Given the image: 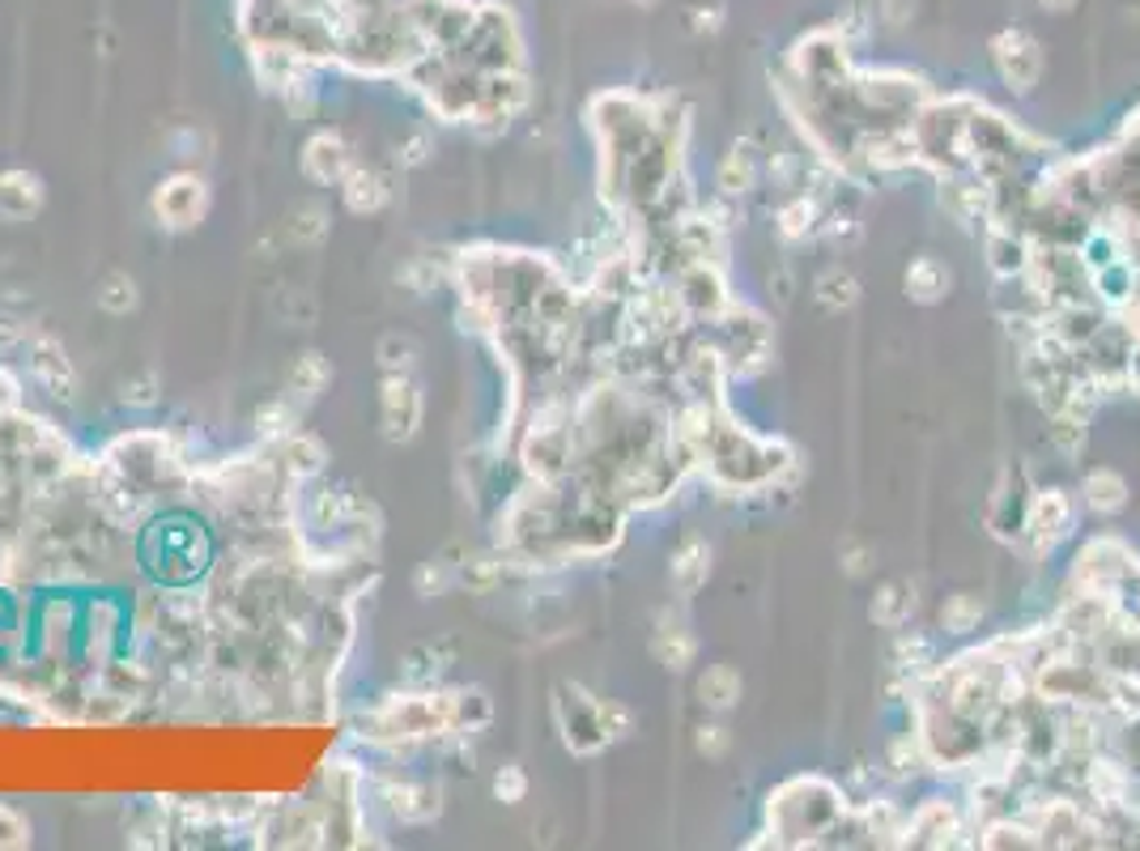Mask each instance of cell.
Wrapping results in <instances>:
<instances>
[{
    "mask_svg": "<svg viewBox=\"0 0 1140 851\" xmlns=\"http://www.w3.org/2000/svg\"><path fill=\"white\" fill-rule=\"evenodd\" d=\"M770 818H779V834H805L800 843H808L813 834H831L838 827L843 801L822 779H796L779 796H770Z\"/></svg>",
    "mask_w": 1140,
    "mask_h": 851,
    "instance_id": "obj_1",
    "label": "cell"
},
{
    "mask_svg": "<svg viewBox=\"0 0 1140 851\" xmlns=\"http://www.w3.org/2000/svg\"><path fill=\"white\" fill-rule=\"evenodd\" d=\"M711 324H719V354L733 375H758L761 366L770 363V328L749 307L728 303V311Z\"/></svg>",
    "mask_w": 1140,
    "mask_h": 851,
    "instance_id": "obj_2",
    "label": "cell"
},
{
    "mask_svg": "<svg viewBox=\"0 0 1140 851\" xmlns=\"http://www.w3.org/2000/svg\"><path fill=\"white\" fill-rule=\"evenodd\" d=\"M149 209H154L158 226H167V230H191V226H200L205 214H209V184H205L200 175H191V170H175V175H167V179L154 188Z\"/></svg>",
    "mask_w": 1140,
    "mask_h": 851,
    "instance_id": "obj_3",
    "label": "cell"
},
{
    "mask_svg": "<svg viewBox=\"0 0 1140 851\" xmlns=\"http://www.w3.org/2000/svg\"><path fill=\"white\" fill-rule=\"evenodd\" d=\"M992 60H996L1000 81H1004L1009 90H1018V95H1030V90L1039 86V77H1043V48L1034 43V34H1025L1018 26L996 34Z\"/></svg>",
    "mask_w": 1140,
    "mask_h": 851,
    "instance_id": "obj_4",
    "label": "cell"
},
{
    "mask_svg": "<svg viewBox=\"0 0 1140 851\" xmlns=\"http://www.w3.org/2000/svg\"><path fill=\"white\" fill-rule=\"evenodd\" d=\"M1025 541L1034 554H1046L1055 550L1064 536L1072 533V503L1064 489H1039L1025 507V524H1022Z\"/></svg>",
    "mask_w": 1140,
    "mask_h": 851,
    "instance_id": "obj_5",
    "label": "cell"
},
{
    "mask_svg": "<svg viewBox=\"0 0 1140 851\" xmlns=\"http://www.w3.org/2000/svg\"><path fill=\"white\" fill-rule=\"evenodd\" d=\"M422 409H426V400H422V392H417V384H413V375H409V370L383 379L380 414H383V435L392 438V443H409V438L417 435V426H422Z\"/></svg>",
    "mask_w": 1140,
    "mask_h": 851,
    "instance_id": "obj_6",
    "label": "cell"
},
{
    "mask_svg": "<svg viewBox=\"0 0 1140 851\" xmlns=\"http://www.w3.org/2000/svg\"><path fill=\"white\" fill-rule=\"evenodd\" d=\"M26 370H30V379L48 392V396H56V400H72V396H77V370H72L65 345L56 337H48V333L30 340V349H26Z\"/></svg>",
    "mask_w": 1140,
    "mask_h": 851,
    "instance_id": "obj_7",
    "label": "cell"
},
{
    "mask_svg": "<svg viewBox=\"0 0 1140 851\" xmlns=\"http://www.w3.org/2000/svg\"><path fill=\"white\" fill-rule=\"evenodd\" d=\"M677 298L686 307V316L694 319H719L728 311V290H724V277L715 265H686L681 277H677Z\"/></svg>",
    "mask_w": 1140,
    "mask_h": 851,
    "instance_id": "obj_8",
    "label": "cell"
},
{
    "mask_svg": "<svg viewBox=\"0 0 1140 851\" xmlns=\"http://www.w3.org/2000/svg\"><path fill=\"white\" fill-rule=\"evenodd\" d=\"M354 167V154L341 132H315L303 146V175L315 184H341Z\"/></svg>",
    "mask_w": 1140,
    "mask_h": 851,
    "instance_id": "obj_9",
    "label": "cell"
},
{
    "mask_svg": "<svg viewBox=\"0 0 1140 851\" xmlns=\"http://www.w3.org/2000/svg\"><path fill=\"white\" fill-rule=\"evenodd\" d=\"M39 209H43V179L26 167L0 170V218L30 221Z\"/></svg>",
    "mask_w": 1140,
    "mask_h": 851,
    "instance_id": "obj_10",
    "label": "cell"
},
{
    "mask_svg": "<svg viewBox=\"0 0 1140 851\" xmlns=\"http://www.w3.org/2000/svg\"><path fill=\"white\" fill-rule=\"evenodd\" d=\"M953 834H962V822L945 801H927L920 804V813L906 822V839L903 843H924V848H945V843H957Z\"/></svg>",
    "mask_w": 1140,
    "mask_h": 851,
    "instance_id": "obj_11",
    "label": "cell"
},
{
    "mask_svg": "<svg viewBox=\"0 0 1140 851\" xmlns=\"http://www.w3.org/2000/svg\"><path fill=\"white\" fill-rule=\"evenodd\" d=\"M341 196H345V209L350 214H357V218H366V214H380L383 205H387V196H392V188H387V179H383L380 170H371V167H350V175L341 179Z\"/></svg>",
    "mask_w": 1140,
    "mask_h": 851,
    "instance_id": "obj_12",
    "label": "cell"
},
{
    "mask_svg": "<svg viewBox=\"0 0 1140 851\" xmlns=\"http://www.w3.org/2000/svg\"><path fill=\"white\" fill-rule=\"evenodd\" d=\"M383 801H387V809L401 822H434L439 809H443L439 804V788H426V783H387Z\"/></svg>",
    "mask_w": 1140,
    "mask_h": 851,
    "instance_id": "obj_13",
    "label": "cell"
},
{
    "mask_svg": "<svg viewBox=\"0 0 1140 851\" xmlns=\"http://www.w3.org/2000/svg\"><path fill=\"white\" fill-rule=\"evenodd\" d=\"M707 571H711V550H707V541H698V536H689L686 545L672 554V566H668V580L672 587L681 592V596H694L698 587L707 584Z\"/></svg>",
    "mask_w": 1140,
    "mask_h": 851,
    "instance_id": "obj_14",
    "label": "cell"
},
{
    "mask_svg": "<svg viewBox=\"0 0 1140 851\" xmlns=\"http://www.w3.org/2000/svg\"><path fill=\"white\" fill-rule=\"evenodd\" d=\"M651 652H656V660L665 664V669H672V673H681V669H689V660H694V652H698V643H694V634H689V626L681 622V617H660V631H656V639H651Z\"/></svg>",
    "mask_w": 1140,
    "mask_h": 851,
    "instance_id": "obj_15",
    "label": "cell"
},
{
    "mask_svg": "<svg viewBox=\"0 0 1140 851\" xmlns=\"http://www.w3.org/2000/svg\"><path fill=\"white\" fill-rule=\"evenodd\" d=\"M719 188L724 196H745L758 188V154L749 141H737L728 149V158L719 162Z\"/></svg>",
    "mask_w": 1140,
    "mask_h": 851,
    "instance_id": "obj_16",
    "label": "cell"
},
{
    "mask_svg": "<svg viewBox=\"0 0 1140 851\" xmlns=\"http://www.w3.org/2000/svg\"><path fill=\"white\" fill-rule=\"evenodd\" d=\"M903 286L915 303H936V298H945V290H950V268L941 265L936 256H920V260L906 265Z\"/></svg>",
    "mask_w": 1140,
    "mask_h": 851,
    "instance_id": "obj_17",
    "label": "cell"
},
{
    "mask_svg": "<svg viewBox=\"0 0 1140 851\" xmlns=\"http://www.w3.org/2000/svg\"><path fill=\"white\" fill-rule=\"evenodd\" d=\"M740 699V673L733 664H711L702 677H698V703L707 711H728L737 706Z\"/></svg>",
    "mask_w": 1140,
    "mask_h": 851,
    "instance_id": "obj_18",
    "label": "cell"
},
{
    "mask_svg": "<svg viewBox=\"0 0 1140 851\" xmlns=\"http://www.w3.org/2000/svg\"><path fill=\"white\" fill-rule=\"evenodd\" d=\"M1085 507L1098 511V515H1116L1123 503H1128V486H1123V477H1119L1116 468H1093L1090 477H1085Z\"/></svg>",
    "mask_w": 1140,
    "mask_h": 851,
    "instance_id": "obj_19",
    "label": "cell"
},
{
    "mask_svg": "<svg viewBox=\"0 0 1140 851\" xmlns=\"http://www.w3.org/2000/svg\"><path fill=\"white\" fill-rule=\"evenodd\" d=\"M813 298H817V307L822 311H847L855 298H859V286H855L852 273H843V268H826V273H817V281H813Z\"/></svg>",
    "mask_w": 1140,
    "mask_h": 851,
    "instance_id": "obj_20",
    "label": "cell"
},
{
    "mask_svg": "<svg viewBox=\"0 0 1140 851\" xmlns=\"http://www.w3.org/2000/svg\"><path fill=\"white\" fill-rule=\"evenodd\" d=\"M95 303L107 311V316H132V311H137V303H141V294H137V281L116 268V273H107V277L98 281Z\"/></svg>",
    "mask_w": 1140,
    "mask_h": 851,
    "instance_id": "obj_21",
    "label": "cell"
},
{
    "mask_svg": "<svg viewBox=\"0 0 1140 851\" xmlns=\"http://www.w3.org/2000/svg\"><path fill=\"white\" fill-rule=\"evenodd\" d=\"M911 608H915V596H911V587L906 584H885L877 592V601H873V622L885 626V631H898L911 622Z\"/></svg>",
    "mask_w": 1140,
    "mask_h": 851,
    "instance_id": "obj_22",
    "label": "cell"
},
{
    "mask_svg": "<svg viewBox=\"0 0 1140 851\" xmlns=\"http://www.w3.org/2000/svg\"><path fill=\"white\" fill-rule=\"evenodd\" d=\"M817 221H822V205L813 196H796L779 209V235L784 239H805L817 230Z\"/></svg>",
    "mask_w": 1140,
    "mask_h": 851,
    "instance_id": "obj_23",
    "label": "cell"
},
{
    "mask_svg": "<svg viewBox=\"0 0 1140 851\" xmlns=\"http://www.w3.org/2000/svg\"><path fill=\"white\" fill-rule=\"evenodd\" d=\"M987 251H992V268H996L1000 277H1013V273H1022L1030 260H1025V247L1013 239V226H996L992 235H987Z\"/></svg>",
    "mask_w": 1140,
    "mask_h": 851,
    "instance_id": "obj_24",
    "label": "cell"
},
{
    "mask_svg": "<svg viewBox=\"0 0 1140 851\" xmlns=\"http://www.w3.org/2000/svg\"><path fill=\"white\" fill-rule=\"evenodd\" d=\"M333 379V366L324 363V354H303L298 363H294V375H289V392L294 396H320L324 384Z\"/></svg>",
    "mask_w": 1140,
    "mask_h": 851,
    "instance_id": "obj_25",
    "label": "cell"
},
{
    "mask_svg": "<svg viewBox=\"0 0 1140 851\" xmlns=\"http://www.w3.org/2000/svg\"><path fill=\"white\" fill-rule=\"evenodd\" d=\"M979 617H983V605L974 601L971 592H957V596H950L945 608H941V622H945V631H953V634H971L974 626H979Z\"/></svg>",
    "mask_w": 1140,
    "mask_h": 851,
    "instance_id": "obj_26",
    "label": "cell"
},
{
    "mask_svg": "<svg viewBox=\"0 0 1140 851\" xmlns=\"http://www.w3.org/2000/svg\"><path fill=\"white\" fill-rule=\"evenodd\" d=\"M1051 443H1055L1060 456H1081V447H1085V422H1081V414L1060 409L1055 422H1051Z\"/></svg>",
    "mask_w": 1140,
    "mask_h": 851,
    "instance_id": "obj_27",
    "label": "cell"
},
{
    "mask_svg": "<svg viewBox=\"0 0 1140 851\" xmlns=\"http://www.w3.org/2000/svg\"><path fill=\"white\" fill-rule=\"evenodd\" d=\"M324 235H328V214L320 205H303L289 218V239H298V244H320Z\"/></svg>",
    "mask_w": 1140,
    "mask_h": 851,
    "instance_id": "obj_28",
    "label": "cell"
},
{
    "mask_svg": "<svg viewBox=\"0 0 1140 851\" xmlns=\"http://www.w3.org/2000/svg\"><path fill=\"white\" fill-rule=\"evenodd\" d=\"M383 354V366H387V375H404V370H413V358H417V345L409 337H387L380 345Z\"/></svg>",
    "mask_w": 1140,
    "mask_h": 851,
    "instance_id": "obj_29",
    "label": "cell"
},
{
    "mask_svg": "<svg viewBox=\"0 0 1140 851\" xmlns=\"http://www.w3.org/2000/svg\"><path fill=\"white\" fill-rule=\"evenodd\" d=\"M523 792H528V775H523L515 762H511V766H502L499 775H494V796H499L502 804H520Z\"/></svg>",
    "mask_w": 1140,
    "mask_h": 851,
    "instance_id": "obj_30",
    "label": "cell"
},
{
    "mask_svg": "<svg viewBox=\"0 0 1140 851\" xmlns=\"http://www.w3.org/2000/svg\"><path fill=\"white\" fill-rule=\"evenodd\" d=\"M728 745H733V732L724 729V724H702V729H698V754L724 758Z\"/></svg>",
    "mask_w": 1140,
    "mask_h": 851,
    "instance_id": "obj_31",
    "label": "cell"
},
{
    "mask_svg": "<svg viewBox=\"0 0 1140 851\" xmlns=\"http://www.w3.org/2000/svg\"><path fill=\"white\" fill-rule=\"evenodd\" d=\"M154 388H158V375H145V379L124 388V400H132V405H154Z\"/></svg>",
    "mask_w": 1140,
    "mask_h": 851,
    "instance_id": "obj_32",
    "label": "cell"
},
{
    "mask_svg": "<svg viewBox=\"0 0 1140 851\" xmlns=\"http://www.w3.org/2000/svg\"><path fill=\"white\" fill-rule=\"evenodd\" d=\"M26 337V328L18 324V319H9V316H0V349H9V345H18V340Z\"/></svg>",
    "mask_w": 1140,
    "mask_h": 851,
    "instance_id": "obj_33",
    "label": "cell"
},
{
    "mask_svg": "<svg viewBox=\"0 0 1140 851\" xmlns=\"http://www.w3.org/2000/svg\"><path fill=\"white\" fill-rule=\"evenodd\" d=\"M1039 4H1043V9H1055V13H1064V9H1072L1077 0H1039Z\"/></svg>",
    "mask_w": 1140,
    "mask_h": 851,
    "instance_id": "obj_34",
    "label": "cell"
},
{
    "mask_svg": "<svg viewBox=\"0 0 1140 851\" xmlns=\"http://www.w3.org/2000/svg\"><path fill=\"white\" fill-rule=\"evenodd\" d=\"M635 4H656V0H635Z\"/></svg>",
    "mask_w": 1140,
    "mask_h": 851,
    "instance_id": "obj_35",
    "label": "cell"
}]
</instances>
